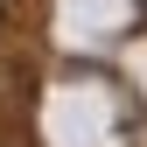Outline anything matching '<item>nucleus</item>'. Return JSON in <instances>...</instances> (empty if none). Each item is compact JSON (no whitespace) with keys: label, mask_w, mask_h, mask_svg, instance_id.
I'll use <instances>...</instances> for the list:
<instances>
[]
</instances>
